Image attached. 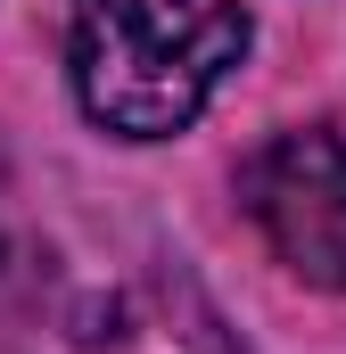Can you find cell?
Segmentation results:
<instances>
[{"instance_id":"1","label":"cell","mask_w":346,"mask_h":354,"mask_svg":"<svg viewBox=\"0 0 346 354\" xmlns=\"http://www.w3.org/2000/svg\"><path fill=\"white\" fill-rule=\"evenodd\" d=\"M248 58L239 0H66V66L91 124L124 140L181 132Z\"/></svg>"},{"instance_id":"2","label":"cell","mask_w":346,"mask_h":354,"mask_svg":"<svg viewBox=\"0 0 346 354\" xmlns=\"http://www.w3.org/2000/svg\"><path fill=\"white\" fill-rule=\"evenodd\" d=\"M239 198L297 280L346 288V140L338 132L305 124V132L264 140L239 174Z\"/></svg>"}]
</instances>
